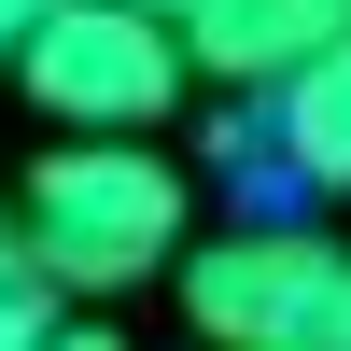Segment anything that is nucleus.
I'll return each mask as SVG.
<instances>
[{"label":"nucleus","mask_w":351,"mask_h":351,"mask_svg":"<svg viewBox=\"0 0 351 351\" xmlns=\"http://www.w3.org/2000/svg\"><path fill=\"white\" fill-rule=\"evenodd\" d=\"M28 211V267L56 281V295H127V281L183 267V169L155 155V141H56L43 169L14 183Z\"/></svg>","instance_id":"1"},{"label":"nucleus","mask_w":351,"mask_h":351,"mask_svg":"<svg viewBox=\"0 0 351 351\" xmlns=\"http://www.w3.org/2000/svg\"><path fill=\"white\" fill-rule=\"evenodd\" d=\"M197 84V28L155 0H56L14 43V99L56 112V141H155Z\"/></svg>","instance_id":"2"},{"label":"nucleus","mask_w":351,"mask_h":351,"mask_svg":"<svg viewBox=\"0 0 351 351\" xmlns=\"http://www.w3.org/2000/svg\"><path fill=\"white\" fill-rule=\"evenodd\" d=\"M351 253L324 225H225L183 253V324L211 351H337Z\"/></svg>","instance_id":"3"},{"label":"nucleus","mask_w":351,"mask_h":351,"mask_svg":"<svg viewBox=\"0 0 351 351\" xmlns=\"http://www.w3.org/2000/svg\"><path fill=\"white\" fill-rule=\"evenodd\" d=\"M253 141H267V169L295 197H351V43L309 56V71H281L267 112H253Z\"/></svg>","instance_id":"4"},{"label":"nucleus","mask_w":351,"mask_h":351,"mask_svg":"<svg viewBox=\"0 0 351 351\" xmlns=\"http://www.w3.org/2000/svg\"><path fill=\"white\" fill-rule=\"evenodd\" d=\"M337 43H351V0H225V14H197V71L253 84V99L281 71H309V56H337Z\"/></svg>","instance_id":"5"},{"label":"nucleus","mask_w":351,"mask_h":351,"mask_svg":"<svg viewBox=\"0 0 351 351\" xmlns=\"http://www.w3.org/2000/svg\"><path fill=\"white\" fill-rule=\"evenodd\" d=\"M71 337V309H56V281L28 267V281H0V351H56Z\"/></svg>","instance_id":"6"},{"label":"nucleus","mask_w":351,"mask_h":351,"mask_svg":"<svg viewBox=\"0 0 351 351\" xmlns=\"http://www.w3.org/2000/svg\"><path fill=\"white\" fill-rule=\"evenodd\" d=\"M0 281H28V211L0 197Z\"/></svg>","instance_id":"7"},{"label":"nucleus","mask_w":351,"mask_h":351,"mask_svg":"<svg viewBox=\"0 0 351 351\" xmlns=\"http://www.w3.org/2000/svg\"><path fill=\"white\" fill-rule=\"evenodd\" d=\"M56 351H127V337H112V324H71V337H56Z\"/></svg>","instance_id":"8"},{"label":"nucleus","mask_w":351,"mask_h":351,"mask_svg":"<svg viewBox=\"0 0 351 351\" xmlns=\"http://www.w3.org/2000/svg\"><path fill=\"white\" fill-rule=\"evenodd\" d=\"M155 14H183V28H197V14H225V0H155Z\"/></svg>","instance_id":"9"},{"label":"nucleus","mask_w":351,"mask_h":351,"mask_svg":"<svg viewBox=\"0 0 351 351\" xmlns=\"http://www.w3.org/2000/svg\"><path fill=\"white\" fill-rule=\"evenodd\" d=\"M337 351H351V295H337Z\"/></svg>","instance_id":"10"},{"label":"nucleus","mask_w":351,"mask_h":351,"mask_svg":"<svg viewBox=\"0 0 351 351\" xmlns=\"http://www.w3.org/2000/svg\"><path fill=\"white\" fill-rule=\"evenodd\" d=\"M0 56H14V43H0Z\"/></svg>","instance_id":"11"}]
</instances>
